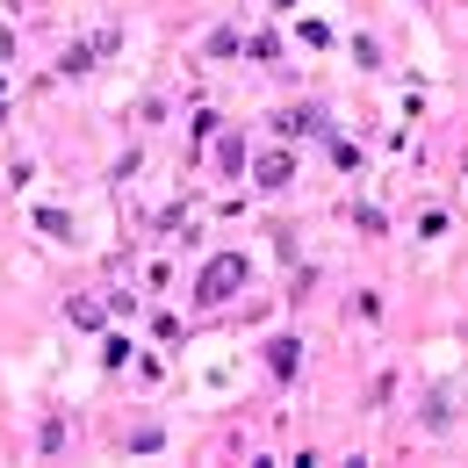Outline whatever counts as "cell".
Returning <instances> with one entry per match:
<instances>
[{"label":"cell","mask_w":468,"mask_h":468,"mask_svg":"<svg viewBox=\"0 0 468 468\" xmlns=\"http://www.w3.org/2000/svg\"><path fill=\"white\" fill-rule=\"evenodd\" d=\"M0 58H15V36H7V22H0Z\"/></svg>","instance_id":"cell-10"},{"label":"cell","mask_w":468,"mask_h":468,"mask_svg":"<svg viewBox=\"0 0 468 468\" xmlns=\"http://www.w3.org/2000/svg\"><path fill=\"white\" fill-rule=\"evenodd\" d=\"M216 159L238 174V166H245V137H216Z\"/></svg>","instance_id":"cell-7"},{"label":"cell","mask_w":468,"mask_h":468,"mask_svg":"<svg viewBox=\"0 0 468 468\" xmlns=\"http://www.w3.org/2000/svg\"><path fill=\"white\" fill-rule=\"evenodd\" d=\"M36 231H44V238H65V231H73V224H65V216H58V209H36Z\"/></svg>","instance_id":"cell-9"},{"label":"cell","mask_w":468,"mask_h":468,"mask_svg":"<svg viewBox=\"0 0 468 468\" xmlns=\"http://www.w3.org/2000/svg\"><path fill=\"white\" fill-rule=\"evenodd\" d=\"M317 123H324L317 108H288V115H281V130H288V137H295V130H317Z\"/></svg>","instance_id":"cell-6"},{"label":"cell","mask_w":468,"mask_h":468,"mask_svg":"<svg viewBox=\"0 0 468 468\" xmlns=\"http://www.w3.org/2000/svg\"><path fill=\"white\" fill-rule=\"evenodd\" d=\"M65 317H73V324H87V332H94V324H101V303H94V295H80V303H65Z\"/></svg>","instance_id":"cell-5"},{"label":"cell","mask_w":468,"mask_h":468,"mask_svg":"<svg viewBox=\"0 0 468 468\" xmlns=\"http://www.w3.org/2000/svg\"><path fill=\"white\" fill-rule=\"evenodd\" d=\"M267 368H274V374H295V339H274V346H267Z\"/></svg>","instance_id":"cell-4"},{"label":"cell","mask_w":468,"mask_h":468,"mask_svg":"<svg viewBox=\"0 0 468 468\" xmlns=\"http://www.w3.org/2000/svg\"><path fill=\"white\" fill-rule=\"evenodd\" d=\"M253 181L267 187V194H281V187L295 181V159H288V152H267V159H260V174H253Z\"/></svg>","instance_id":"cell-3"},{"label":"cell","mask_w":468,"mask_h":468,"mask_svg":"<svg viewBox=\"0 0 468 468\" xmlns=\"http://www.w3.org/2000/svg\"><path fill=\"white\" fill-rule=\"evenodd\" d=\"M36 447H44V454H58V447H65V418H44V433H36Z\"/></svg>","instance_id":"cell-8"},{"label":"cell","mask_w":468,"mask_h":468,"mask_svg":"<svg viewBox=\"0 0 468 468\" xmlns=\"http://www.w3.org/2000/svg\"><path fill=\"white\" fill-rule=\"evenodd\" d=\"M115 44H123V36H115V29H101V36H87V44H73L58 65H65V73H87L94 58H101V51H115Z\"/></svg>","instance_id":"cell-2"},{"label":"cell","mask_w":468,"mask_h":468,"mask_svg":"<svg viewBox=\"0 0 468 468\" xmlns=\"http://www.w3.org/2000/svg\"><path fill=\"white\" fill-rule=\"evenodd\" d=\"M245 274H253L245 253H216V260L202 267V281H194V295H202V303H231V295L245 288Z\"/></svg>","instance_id":"cell-1"}]
</instances>
